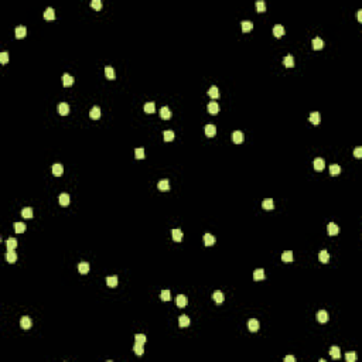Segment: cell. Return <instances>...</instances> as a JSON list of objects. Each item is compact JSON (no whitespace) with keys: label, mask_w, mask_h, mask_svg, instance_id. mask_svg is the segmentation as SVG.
Instances as JSON below:
<instances>
[{"label":"cell","mask_w":362,"mask_h":362,"mask_svg":"<svg viewBox=\"0 0 362 362\" xmlns=\"http://www.w3.org/2000/svg\"><path fill=\"white\" fill-rule=\"evenodd\" d=\"M144 112L146 113H154V111H156V105H154V102H147V103L144 105Z\"/></svg>","instance_id":"cell-34"},{"label":"cell","mask_w":362,"mask_h":362,"mask_svg":"<svg viewBox=\"0 0 362 362\" xmlns=\"http://www.w3.org/2000/svg\"><path fill=\"white\" fill-rule=\"evenodd\" d=\"M317 321L327 322V321H328V313H327L325 310H320L318 313H317Z\"/></svg>","instance_id":"cell-23"},{"label":"cell","mask_w":362,"mask_h":362,"mask_svg":"<svg viewBox=\"0 0 362 362\" xmlns=\"http://www.w3.org/2000/svg\"><path fill=\"white\" fill-rule=\"evenodd\" d=\"M62 173H64V167H62V164H60V163L52 164V174L57 175V177H60V175H62Z\"/></svg>","instance_id":"cell-18"},{"label":"cell","mask_w":362,"mask_h":362,"mask_svg":"<svg viewBox=\"0 0 362 362\" xmlns=\"http://www.w3.org/2000/svg\"><path fill=\"white\" fill-rule=\"evenodd\" d=\"M133 351H135L136 355H143L144 350H143V344L140 342H135V345H133Z\"/></svg>","instance_id":"cell-40"},{"label":"cell","mask_w":362,"mask_h":362,"mask_svg":"<svg viewBox=\"0 0 362 362\" xmlns=\"http://www.w3.org/2000/svg\"><path fill=\"white\" fill-rule=\"evenodd\" d=\"M322 45H324V41H322L320 37L313 38V48H314V50H321V48H322Z\"/></svg>","instance_id":"cell-36"},{"label":"cell","mask_w":362,"mask_h":362,"mask_svg":"<svg viewBox=\"0 0 362 362\" xmlns=\"http://www.w3.org/2000/svg\"><path fill=\"white\" fill-rule=\"evenodd\" d=\"M204 243H205L207 246H211L215 243V236H212L211 233H205L204 235Z\"/></svg>","instance_id":"cell-33"},{"label":"cell","mask_w":362,"mask_h":362,"mask_svg":"<svg viewBox=\"0 0 362 362\" xmlns=\"http://www.w3.org/2000/svg\"><path fill=\"white\" fill-rule=\"evenodd\" d=\"M330 355H331L334 359H340L341 358V350H340V347L334 345V347L330 348Z\"/></svg>","instance_id":"cell-24"},{"label":"cell","mask_w":362,"mask_h":362,"mask_svg":"<svg viewBox=\"0 0 362 362\" xmlns=\"http://www.w3.org/2000/svg\"><path fill=\"white\" fill-rule=\"evenodd\" d=\"M160 116H161L163 119H170V117L173 116L171 111H170V107L169 106H163L161 109H160Z\"/></svg>","instance_id":"cell-16"},{"label":"cell","mask_w":362,"mask_h":362,"mask_svg":"<svg viewBox=\"0 0 362 362\" xmlns=\"http://www.w3.org/2000/svg\"><path fill=\"white\" fill-rule=\"evenodd\" d=\"M163 136H164V140L166 141H171L173 139H174V132H173V130H164Z\"/></svg>","instance_id":"cell-46"},{"label":"cell","mask_w":362,"mask_h":362,"mask_svg":"<svg viewBox=\"0 0 362 362\" xmlns=\"http://www.w3.org/2000/svg\"><path fill=\"white\" fill-rule=\"evenodd\" d=\"M160 297H161L163 301H170L171 300V293H170V290H163Z\"/></svg>","instance_id":"cell-45"},{"label":"cell","mask_w":362,"mask_h":362,"mask_svg":"<svg viewBox=\"0 0 362 362\" xmlns=\"http://www.w3.org/2000/svg\"><path fill=\"white\" fill-rule=\"evenodd\" d=\"M106 284L109 286V287H116V286H117V276L106 277Z\"/></svg>","instance_id":"cell-39"},{"label":"cell","mask_w":362,"mask_h":362,"mask_svg":"<svg viewBox=\"0 0 362 362\" xmlns=\"http://www.w3.org/2000/svg\"><path fill=\"white\" fill-rule=\"evenodd\" d=\"M284 361L286 362H296V356H293V355H287L284 358Z\"/></svg>","instance_id":"cell-53"},{"label":"cell","mask_w":362,"mask_h":362,"mask_svg":"<svg viewBox=\"0 0 362 362\" xmlns=\"http://www.w3.org/2000/svg\"><path fill=\"white\" fill-rule=\"evenodd\" d=\"M105 75H106V78H109V79H115V78H116L115 68L111 67V65H106V67H105Z\"/></svg>","instance_id":"cell-8"},{"label":"cell","mask_w":362,"mask_h":362,"mask_svg":"<svg viewBox=\"0 0 362 362\" xmlns=\"http://www.w3.org/2000/svg\"><path fill=\"white\" fill-rule=\"evenodd\" d=\"M283 64H284V67H287V68L294 67V57H293L292 54H287V55L284 57V60H283Z\"/></svg>","instance_id":"cell-17"},{"label":"cell","mask_w":362,"mask_h":362,"mask_svg":"<svg viewBox=\"0 0 362 362\" xmlns=\"http://www.w3.org/2000/svg\"><path fill=\"white\" fill-rule=\"evenodd\" d=\"M232 140H233V143H236V144L242 143V141H243V133L241 132V130H235V132L232 133Z\"/></svg>","instance_id":"cell-10"},{"label":"cell","mask_w":362,"mask_h":362,"mask_svg":"<svg viewBox=\"0 0 362 362\" xmlns=\"http://www.w3.org/2000/svg\"><path fill=\"white\" fill-rule=\"evenodd\" d=\"M135 341H136V342L144 344L146 341H147V338H146V335H144V334H136L135 335Z\"/></svg>","instance_id":"cell-49"},{"label":"cell","mask_w":362,"mask_h":362,"mask_svg":"<svg viewBox=\"0 0 362 362\" xmlns=\"http://www.w3.org/2000/svg\"><path fill=\"white\" fill-rule=\"evenodd\" d=\"M284 33H286V30L282 24H276L273 27V34L276 37H282V36H284Z\"/></svg>","instance_id":"cell-25"},{"label":"cell","mask_w":362,"mask_h":362,"mask_svg":"<svg viewBox=\"0 0 362 362\" xmlns=\"http://www.w3.org/2000/svg\"><path fill=\"white\" fill-rule=\"evenodd\" d=\"M253 279L255 280H263L264 279V270L263 269H256L253 272Z\"/></svg>","instance_id":"cell-37"},{"label":"cell","mask_w":362,"mask_h":362,"mask_svg":"<svg viewBox=\"0 0 362 362\" xmlns=\"http://www.w3.org/2000/svg\"><path fill=\"white\" fill-rule=\"evenodd\" d=\"M293 259H294V256H293V252L292 250H286L282 253V260L286 262V263H290V262H293Z\"/></svg>","instance_id":"cell-21"},{"label":"cell","mask_w":362,"mask_h":362,"mask_svg":"<svg viewBox=\"0 0 362 362\" xmlns=\"http://www.w3.org/2000/svg\"><path fill=\"white\" fill-rule=\"evenodd\" d=\"M208 95L211 96V98L214 99V101H215V99H218V98H219V89L217 88L215 85H212L211 88H209V91H208Z\"/></svg>","instance_id":"cell-29"},{"label":"cell","mask_w":362,"mask_h":362,"mask_svg":"<svg viewBox=\"0 0 362 362\" xmlns=\"http://www.w3.org/2000/svg\"><path fill=\"white\" fill-rule=\"evenodd\" d=\"M178 325H180L181 328H184V327H188V325H190V318H188V316L183 314V316L178 317Z\"/></svg>","instance_id":"cell-19"},{"label":"cell","mask_w":362,"mask_h":362,"mask_svg":"<svg viewBox=\"0 0 362 362\" xmlns=\"http://www.w3.org/2000/svg\"><path fill=\"white\" fill-rule=\"evenodd\" d=\"M44 19L45 20H54L55 19V13L52 7H47L45 12H44Z\"/></svg>","instance_id":"cell-27"},{"label":"cell","mask_w":362,"mask_h":362,"mask_svg":"<svg viewBox=\"0 0 362 362\" xmlns=\"http://www.w3.org/2000/svg\"><path fill=\"white\" fill-rule=\"evenodd\" d=\"M89 269H91V267H89L88 262H81V263L78 264V272H79L81 274H86L89 272Z\"/></svg>","instance_id":"cell-22"},{"label":"cell","mask_w":362,"mask_h":362,"mask_svg":"<svg viewBox=\"0 0 362 362\" xmlns=\"http://www.w3.org/2000/svg\"><path fill=\"white\" fill-rule=\"evenodd\" d=\"M358 20L362 21V10H358Z\"/></svg>","instance_id":"cell-54"},{"label":"cell","mask_w":362,"mask_h":362,"mask_svg":"<svg viewBox=\"0 0 362 362\" xmlns=\"http://www.w3.org/2000/svg\"><path fill=\"white\" fill-rule=\"evenodd\" d=\"M62 83H64V86H71L74 83V77L69 74H64L62 75Z\"/></svg>","instance_id":"cell-28"},{"label":"cell","mask_w":362,"mask_h":362,"mask_svg":"<svg viewBox=\"0 0 362 362\" xmlns=\"http://www.w3.org/2000/svg\"><path fill=\"white\" fill-rule=\"evenodd\" d=\"M157 187H159V190H161V191H167V190H170V181L167 180V178H163V180H160V181H159Z\"/></svg>","instance_id":"cell-20"},{"label":"cell","mask_w":362,"mask_h":362,"mask_svg":"<svg viewBox=\"0 0 362 362\" xmlns=\"http://www.w3.org/2000/svg\"><path fill=\"white\" fill-rule=\"evenodd\" d=\"M21 217L26 219H30L33 218V209L30 208V207H26V208L21 209Z\"/></svg>","instance_id":"cell-32"},{"label":"cell","mask_w":362,"mask_h":362,"mask_svg":"<svg viewBox=\"0 0 362 362\" xmlns=\"http://www.w3.org/2000/svg\"><path fill=\"white\" fill-rule=\"evenodd\" d=\"M7 61H9V52L2 51L0 52V62H2V64H6Z\"/></svg>","instance_id":"cell-48"},{"label":"cell","mask_w":362,"mask_h":362,"mask_svg":"<svg viewBox=\"0 0 362 362\" xmlns=\"http://www.w3.org/2000/svg\"><path fill=\"white\" fill-rule=\"evenodd\" d=\"M262 207H263L264 209H273L274 208V202L272 198H266V200H263V202H262Z\"/></svg>","instance_id":"cell-35"},{"label":"cell","mask_w":362,"mask_h":362,"mask_svg":"<svg viewBox=\"0 0 362 362\" xmlns=\"http://www.w3.org/2000/svg\"><path fill=\"white\" fill-rule=\"evenodd\" d=\"M327 232H328V235L334 236L340 232V226H337V224H334V222H330L328 226H327Z\"/></svg>","instance_id":"cell-7"},{"label":"cell","mask_w":362,"mask_h":362,"mask_svg":"<svg viewBox=\"0 0 362 362\" xmlns=\"http://www.w3.org/2000/svg\"><path fill=\"white\" fill-rule=\"evenodd\" d=\"M171 236H173V239H174L175 242H181L183 238H184V233H183V231H181V229H173Z\"/></svg>","instance_id":"cell-11"},{"label":"cell","mask_w":362,"mask_h":362,"mask_svg":"<svg viewBox=\"0 0 362 362\" xmlns=\"http://www.w3.org/2000/svg\"><path fill=\"white\" fill-rule=\"evenodd\" d=\"M58 112L61 116H67V115L69 113V105L65 103V102H61V103L58 105Z\"/></svg>","instance_id":"cell-5"},{"label":"cell","mask_w":362,"mask_h":362,"mask_svg":"<svg viewBox=\"0 0 362 362\" xmlns=\"http://www.w3.org/2000/svg\"><path fill=\"white\" fill-rule=\"evenodd\" d=\"M308 119H310V122L313 123V125L317 126V125H320V122H321V115H320L318 112H311Z\"/></svg>","instance_id":"cell-12"},{"label":"cell","mask_w":362,"mask_h":362,"mask_svg":"<svg viewBox=\"0 0 362 362\" xmlns=\"http://www.w3.org/2000/svg\"><path fill=\"white\" fill-rule=\"evenodd\" d=\"M354 156L356 157V159H361L362 157V147H355V150H354Z\"/></svg>","instance_id":"cell-52"},{"label":"cell","mask_w":362,"mask_h":362,"mask_svg":"<svg viewBox=\"0 0 362 362\" xmlns=\"http://www.w3.org/2000/svg\"><path fill=\"white\" fill-rule=\"evenodd\" d=\"M313 166H314V170H317V171H322L324 167H325V161L321 159V157H317V159H314Z\"/></svg>","instance_id":"cell-1"},{"label":"cell","mask_w":362,"mask_h":362,"mask_svg":"<svg viewBox=\"0 0 362 362\" xmlns=\"http://www.w3.org/2000/svg\"><path fill=\"white\" fill-rule=\"evenodd\" d=\"M212 298H214L215 303H218V304H221L222 301L225 300V297H224V294H222L221 290H215V292L212 293Z\"/></svg>","instance_id":"cell-15"},{"label":"cell","mask_w":362,"mask_h":362,"mask_svg":"<svg viewBox=\"0 0 362 362\" xmlns=\"http://www.w3.org/2000/svg\"><path fill=\"white\" fill-rule=\"evenodd\" d=\"M208 112L211 115H217L219 112V105L215 101H212V102H209L208 103Z\"/></svg>","instance_id":"cell-14"},{"label":"cell","mask_w":362,"mask_h":362,"mask_svg":"<svg viewBox=\"0 0 362 362\" xmlns=\"http://www.w3.org/2000/svg\"><path fill=\"white\" fill-rule=\"evenodd\" d=\"M345 359H347L348 362H355L356 361V354L355 352H348V354H345Z\"/></svg>","instance_id":"cell-50"},{"label":"cell","mask_w":362,"mask_h":362,"mask_svg":"<svg viewBox=\"0 0 362 362\" xmlns=\"http://www.w3.org/2000/svg\"><path fill=\"white\" fill-rule=\"evenodd\" d=\"M204 132H205V135L208 136V137H212V136L217 135V127H215V125H212V123H208V125L205 126Z\"/></svg>","instance_id":"cell-4"},{"label":"cell","mask_w":362,"mask_h":362,"mask_svg":"<svg viewBox=\"0 0 362 362\" xmlns=\"http://www.w3.org/2000/svg\"><path fill=\"white\" fill-rule=\"evenodd\" d=\"M6 246H7L9 250H14L16 246H17V241H16L14 238H10V239L6 241Z\"/></svg>","instance_id":"cell-41"},{"label":"cell","mask_w":362,"mask_h":362,"mask_svg":"<svg viewBox=\"0 0 362 362\" xmlns=\"http://www.w3.org/2000/svg\"><path fill=\"white\" fill-rule=\"evenodd\" d=\"M187 297H185L184 294H178L177 298H175V304H177V307H180V308H184L185 306H187Z\"/></svg>","instance_id":"cell-6"},{"label":"cell","mask_w":362,"mask_h":362,"mask_svg":"<svg viewBox=\"0 0 362 362\" xmlns=\"http://www.w3.org/2000/svg\"><path fill=\"white\" fill-rule=\"evenodd\" d=\"M60 204H61L62 207H68L69 205V202H71V198H69V195H68L67 193H62V194H60Z\"/></svg>","instance_id":"cell-9"},{"label":"cell","mask_w":362,"mask_h":362,"mask_svg":"<svg viewBox=\"0 0 362 362\" xmlns=\"http://www.w3.org/2000/svg\"><path fill=\"white\" fill-rule=\"evenodd\" d=\"M26 34H27V28H26V26H17V28H16V37H17V38H24Z\"/></svg>","instance_id":"cell-13"},{"label":"cell","mask_w":362,"mask_h":362,"mask_svg":"<svg viewBox=\"0 0 362 362\" xmlns=\"http://www.w3.org/2000/svg\"><path fill=\"white\" fill-rule=\"evenodd\" d=\"M91 6H92L95 10H99L102 7V2H101V0H92V2H91Z\"/></svg>","instance_id":"cell-51"},{"label":"cell","mask_w":362,"mask_h":362,"mask_svg":"<svg viewBox=\"0 0 362 362\" xmlns=\"http://www.w3.org/2000/svg\"><path fill=\"white\" fill-rule=\"evenodd\" d=\"M318 259H320V262H321V263H328V260H330V253L327 250H321L318 253Z\"/></svg>","instance_id":"cell-31"},{"label":"cell","mask_w":362,"mask_h":362,"mask_svg":"<svg viewBox=\"0 0 362 362\" xmlns=\"http://www.w3.org/2000/svg\"><path fill=\"white\" fill-rule=\"evenodd\" d=\"M256 9H258L259 13L266 12V3H264V0H258V2H256Z\"/></svg>","instance_id":"cell-43"},{"label":"cell","mask_w":362,"mask_h":362,"mask_svg":"<svg viewBox=\"0 0 362 362\" xmlns=\"http://www.w3.org/2000/svg\"><path fill=\"white\" fill-rule=\"evenodd\" d=\"M31 325H33V321H31L30 317H27V316L21 317V320H20V327H21L23 330H28V328H31Z\"/></svg>","instance_id":"cell-2"},{"label":"cell","mask_w":362,"mask_h":362,"mask_svg":"<svg viewBox=\"0 0 362 362\" xmlns=\"http://www.w3.org/2000/svg\"><path fill=\"white\" fill-rule=\"evenodd\" d=\"M14 231L17 233H23L26 231V224H23V222H14Z\"/></svg>","instance_id":"cell-42"},{"label":"cell","mask_w":362,"mask_h":362,"mask_svg":"<svg viewBox=\"0 0 362 362\" xmlns=\"http://www.w3.org/2000/svg\"><path fill=\"white\" fill-rule=\"evenodd\" d=\"M330 173H331V175H337L341 173V167L340 164H331L330 166Z\"/></svg>","instance_id":"cell-44"},{"label":"cell","mask_w":362,"mask_h":362,"mask_svg":"<svg viewBox=\"0 0 362 362\" xmlns=\"http://www.w3.org/2000/svg\"><path fill=\"white\" fill-rule=\"evenodd\" d=\"M248 328L250 332H256L259 330V321L256 318H250L248 321Z\"/></svg>","instance_id":"cell-3"},{"label":"cell","mask_w":362,"mask_h":362,"mask_svg":"<svg viewBox=\"0 0 362 362\" xmlns=\"http://www.w3.org/2000/svg\"><path fill=\"white\" fill-rule=\"evenodd\" d=\"M252 28H253V23H252L250 20H243V21H242V30L245 31V33H248V31H250Z\"/></svg>","instance_id":"cell-38"},{"label":"cell","mask_w":362,"mask_h":362,"mask_svg":"<svg viewBox=\"0 0 362 362\" xmlns=\"http://www.w3.org/2000/svg\"><path fill=\"white\" fill-rule=\"evenodd\" d=\"M135 156H136V159H137V160L144 159V149L143 147L136 149V150H135Z\"/></svg>","instance_id":"cell-47"},{"label":"cell","mask_w":362,"mask_h":362,"mask_svg":"<svg viewBox=\"0 0 362 362\" xmlns=\"http://www.w3.org/2000/svg\"><path fill=\"white\" fill-rule=\"evenodd\" d=\"M89 116H91V119H99L101 117V107L93 106L91 109V112H89Z\"/></svg>","instance_id":"cell-26"},{"label":"cell","mask_w":362,"mask_h":362,"mask_svg":"<svg viewBox=\"0 0 362 362\" xmlns=\"http://www.w3.org/2000/svg\"><path fill=\"white\" fill-rule=\"evenodd\" d=\"M6 260L9 262V263H16V260H17V253H16L14 250H9L6 253Z\"/></svg>","instance_id":"cell-30"}]
</instances>
